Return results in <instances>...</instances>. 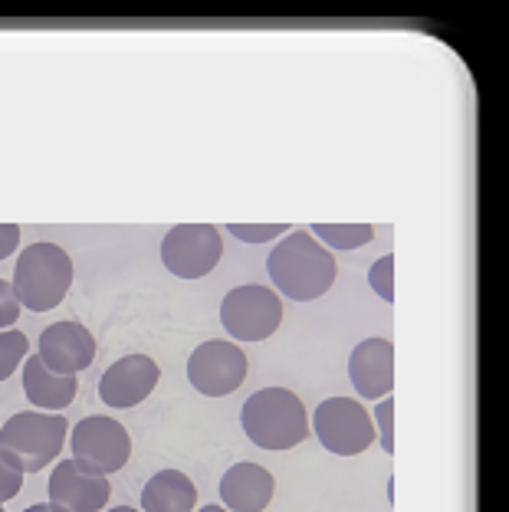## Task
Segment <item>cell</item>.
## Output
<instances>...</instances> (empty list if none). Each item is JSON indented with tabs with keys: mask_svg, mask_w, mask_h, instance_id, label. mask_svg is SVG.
Wrapping results in <instances>:
<instances>
[{
	"mask_svg": "<svg viewBox=\"0 0 509 512\" xmlns=\"http://www.w3.org/2000/svg\"><path fill=\"white\" fill-rule=\"evenodd\" d=\"M266 273L283 296L293 302H312L332 289L335 256L306 230H293L270 250Z\"/></svg>",
	"mask_w": 509,
	"mask_h": 512,
	"instance_id": "obj_1",
	"label": "cell"
},
{
	"mask_svg": "<svg viewBox=\"0 0 509 512\" xmlns=\"http://www.w3.org/2000/svg\"><path fill=\"white\" fill-rule=\"evenodd\" d=\"M109 512H138V509H132V506H115V509H109Z\"/></svg>",
	"mask_w": 509,
	"mask_h": 512,
	"instance_id": "obj_27",
	"label": "cell"
},
{
	"mask_svg": "<svg viewBox=\"0 0 509 512\" xmlns=\"http://www.w3.org/2000/svg\"><path fill=\"white\" fill-rule=\"evenodd\" d=\"M132 437L112 417H83L73 427V463L89 476L119 473L129 463Z\"/></svg>",
	"mask_w": 509,
	"mask_h": 512,
	"instance_id": "obj_6",
	"label": "cell"
},
{
	"mask_svg": "<svg viewBox=\"0 0 509 512\" xmlns=\"http://www.w3.org/2000/svg\"><path fill=\"white\" fill-rule=\"evenodd\" d=\"M312 237L326 243V250H358L372 243V224H312Z\"/></svg>",
	"mask_w": 509,
	"mask_h": 512,
	"instance_id": "obj_17",
	"label": "cell"
},
{
	"mask_svg": "<svg viewBox=\"0 0 509 512\" xmlns=\"http://www.w3.org/2000/svg\"><path fill=\"white\" fill-rule=\"evenodd\" d=\"M40 358L56 375L76 378V371H86L96 358V339L79 322H53L40 335Z\"/></svg>",
	"mask_w": 509,
	"mask_h": 512,
	"instance_id": "obj_12",
	"label": "cell"
},
{
	"mask_svg": "<svg viewBox=\"0 0 509 512\" xmlns=\"http://www.w3.org/2000/svg\"><path fill=\"white\" fill-rule=\"evenodd\" d=\"M73 286V260L56 243H30L17 256L14 270V293L20 306L30 312H50L66 299Z\"/></svg>",
	"mask_w": 509,
	"mask_h": 512,
	"instance_id": "obj_3",
	"label": "cell"
},
{
	"mask_svg": "<svg viewBox=\"0 0 509 512\" xmlns=\"http://www.w3.org/2000/svg\"><path fill=\"white\" fill-rule=\"evenodd\" d=\"M23 512H66V509L53 506V503H40V506H30V509H23Z\"/></svg>",
	"mask_w": 509,
	"mask_h": 512,
	"instance_id": "obj_25",
	"label": "cell"
},
{
	"mask_svg": "<svg viewBox=\"0 0 509 512\" xmlns=\"http://www.w3.org/2000/svg\"><path fill=\"white\" fill-rule=\"evenodd\" d=\"M20 490H23L20 463H17V457H10V453L0 450V509H4L7 499H14Z\"/></svg>",
	"mask_w": 509,
	"mask_h": 512,
	"instance_id": "obj_20",
	"label": "cell"
},
{
	"mask_svg": "<svg viewBox=\"0 0 509 512\" xmlns=\"http://www.w3.org/2000/svg\"><path fill=\"white\" fill-rule=\"evenodd\" d=\"M198 512H227L224 506H204V509H198Z\"/></svg>",
	"mask_w": 509,
	"mask_h": 512,
	"instance_id": "obj_26",
	"label": "cell"
},
{
	"mask_svg": "<svg viewBox=\"0 0 509 512\" xmlns=\"http://www.w3.org/2000/svg\"><path fill=\"white\" fill-rule=\"evenodd\" d=\"M312 430H316L319 444L335 457H358L378 440L372 414L355 398L322 401L312 417Z\"/></svg>",
	"mask_w": 509,
	"mask_h": 512,
	"instance_id": "obj_5",
	"label": "cell"
},
{
	"mask_svg": "<svg viewBox=\"0 0 509 512\" xmlns=\"http://www.w3.org/2000/svg\"><path fill=\"white\" fill-rule=\"evenodd\" d=\"M23 391L33 407H43L46 414H60L63 407L73 404L76 398V378L73 375H56L43 365L40 355H27L23 365Z\"/></svg>",
	"mask_w": 509,
	"mask_h": 512,
	"instance_id": "obj_15",
	"label": "cell"
},
{
	"mask_svg": "<svg viewBox=\"0 0 509 512\" xmlns=\"http://www.w3.org/2000/svg\"><path fill=\"white\" fill-rule=\"evenodd\" d=\"M221 322L237 342H263L280 329L283 302L266 286H237L221 302Z\"/></svg>",
	"mask_w": 509,
	"mask_h": 512,
	"instance_id": "obj_7",
	"label": "cell"
},
{
	"mask_svg": "<svg viewBox=\"0 0 509 512\" xmlns=\"http://www.w3.org/2000/svg\"><path fill=\"white\" fill-rule=\"evenodd\" d=\"M368 286L385 299V302H395V256H381V260L368 270Z\"/></svg>",
	"mask_w": 509,
	"mask_h": 512,
	"instance_id": "obj_19",
	"label": "cell"
},
{
	"mask_svg": "<svg viewBox=\"0 0 509 512\" xmlns=\"http://www.w3.org/2000/svg\"><path fill=\"white\" fill-rule=\"evenodd\" d=\"M17 247H20V227L17 224H0V260H7Z\"/></svg>",
	"mask_w": 509,
	"mask_h": 512,
	"instance_id": "obj_24",
	"label": "cell"
},
{
	"mask_svg": "<svg viewBox=\"0 0 509 512\" xmlns=\"http://www.w3.org/2000/svg\"><path fill=\"white\" fill-rule=\"evenodd\" d=\"M247 437L263 450H289L309 437V414L299 394L286 388H263L247 398L240 411Z\"/></svg>",
	"mask_w": 509,
	"mask_h": 512,
	"instance_id": "obj_2",
	"label": "cell"
},
{
	"mask_svg": "<svg viewBox=\"0 0 509 512\" xmlns=\"http://www.w3.org/2000/svg\"><path fill=\"white\" fill-rule=\"evenodd\" d=\"M0 512H4V509H0Z\"/></svg>",
	"mask_w": 509,
	"mask_h": 512,
	"instance_id": "obj_28",
	"label": "cell"
},
{
	"mask_svg": "<svg viewBox=\"0 0 509 512\" xmlns=\"http://www.w3.org/2000/svg\"><path fill=\"white\" fill-rule=\"evenodd\" d=\"M276 480L257 463H237L221 480V499L227 512H263L270 506Z\"/></svg>",
	"mask_w": 509,
	"mask_h": 512,
	"instance_id": "obj_14",
	"label": "cell"
},
{
	"mask_svg": "<svg viewBox=\"0 0 509 512\" xmlns=\"http://www.w3.org/2000/svg\"><path fill=\"white\" fill-rule=\"evenodd\" d=\"M224 243L214 224H178L161 240V263L181 279H201L221 263Z\"/></svg>",
	"mask_w": 509,
	"mask_h": 512,
	"instance_id": "obj_8",
	"label": "cell"
},
{
	"mask_svg": "<svg viewBox=\"0 0 509 512\" xmlns=\"http://www.w3.org/2000/svg\"><path fill=\"white\" fill-rule=\"evenodd\" d=\"M158 378V362H152L148 355H125L99 378V398L106 407L129 411V407H138L155 391Z\"/></svg>",
	"mask_w": 509,
	"mask_h": 512,
	"instance_id": "obj_10",
	"label": "cell"
},
{
	"mask_svg": "<svg viewBox=\"0 0 509 512\" xmlns=\"http://www.w3.org/2000/svg\"><path fill=\"white\" fill-rule=\"evenodd\" d=\"M66 434H69V421L63 414L20 411L0 427V450L17 457L23 473H40L60 457Z\"/></svg>",
	"mask_w": 509,
	"mask_h": 512,
	"instance_id": "obj_4",
	"label": "cell"
},
{
	"mask_svg": "<svg viewBox=\"0 0 509 512\" xmlns=\"http://www.w3.org/2000/svg\"><path fill=\"white\" fill-rule=\"evenodd\" d=\"M227 230L244 243H266L289 234V224H227Z\"/></svg>",
	"mask_w": 509,
	"mask_h": 512,
	"instance_id": "obj_21",
	"label": "cell"
},
{
	"mask_svg": "<svg viewBox=\"0 0 509 512\" xmlns=\"http://www.w3.org/2000/svg\"><path fill=\"white\" fill-rule=\"evenodd\" d=\"M50 503L66 512H99L106 509L112 486L109 476H89L76 467L73 460H60L53 467L50 483H46Z\"/></svg>",
	"mask_w": 509,
	"mask_h": 512,
	"instance_id": "obj_11",
	"label": "cell"
},
{
	"mask_svg": "<svg viewBox=\"0 0 509 512\" xmlns=\"http://www.w3.org/2000/svg\"><path fill=\"white\" fill-rule=\"evenodd\" d=\"M30 355V342L27 335L17 329H4L0 332V381H7L17 371L20 362H27Z\"/></svg>",
	"mask_w": 509,
	"mask_h": 512,
	"instance_id": "obj_18",
	"label": "cell"
},
{
	"mask_svg": "<svg viewBox=\"0 0 509 512\" xmlns=\"http://www.w3.org/2000/svg\"><path fill=\"white\" fill-rule=\"evenodd\" d=\"M20 299L14 293V283H7V279H0V332L10 329L17 319H20Z\"/></svg>",
	"mask_w": 509,
	"mask_h": 512,
	"instance_id": "obj_22",
	"label": "cell"
},
{
	"mask_svg": "<svg viewBox=\"0 0 509 512\" xmlns=\"http://www.w3.org/2000/svg\"><path fill=\"white\" fill-rule=\"evenodd\" d=\"M188 381L207 398H227L247 381V355L234 342H204L188 358Z\"/></svg>",
	"mask_w": 509,
	"mask_h": 512,
	"instance_id": "obj_9",
	"label": "cell"
},
{
	"mask_svg": "<svg viewBox=\"0 0 509 512\" xmlns=\"http://www.w3.org/2000/svg\"><path fill=\"white\" fill-rule=\"evenodd\" d=\"M349 378L362 398H388L395 388V345L388 339H368L349 358Z\"/></svg>",
	"mask_w": 509,
	"mask_h": 512,
	"instance_id": "obj_13",
	"label": "cell"
},
{
	"mask_svg": "<svg viewBox=\"0 0 509 512\" xmlns=\"http://www.w3.org/2000/svg\"><path fill=\"white\" fill-rule=\"evenodd\" d=\"M194 506H198V486L181 470L155 473L142 490L145 512H194Z\"/></svg>",
	"mask_w": 509,
	"mask_h": 512,
	"instance_id": "obj_16",
	"label": "cell"
},
{
	"mask_svg": "<svg viewBox=\"0 0 509 512\" xmlns=\"http://www.w3.org/2000/svg\"><path fill=\"white\" fill-rule=\"evenodd\" d=\"M378 414V440L385 453H395V430H391V417H395V401L391 398H381V404L375 407Z\"/></svg>",
	"mask_w": 509,
	"mask_h": 512,
	"instance_id": "obj_23",
	"label": "cell"
}]
</instances>
